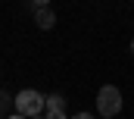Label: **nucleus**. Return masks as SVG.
I'll return each instance as SVG.
<instances>
[{"label":"nucleus","mask_w":134,"mask_h":119,"mask_svg":"<svg viewBox=\"0 0 134 119\" xmlns=\"http://www.w3.org/2000/svg\"><path fill=\"white\" fill-rule=\"evenodd\" d=\"M13 107H16V113H22V116H41L44 110H47V94H41V91L34 88H22L16 97H13Z\"/></svg>","instance_id":"obj_1"},{"label":"nucleus","mask_w":134,"mask_h":119,"mask_svg":"<svg viewBox=\"0 0 134 119\" xmlns=\"http://www.w3.org/2000/svg\"><path fill=\"white\" fill-rule=\"evenodd\" d=\"M97 113H100V119H112L122 113V91L115 85H103L97 91Z\"/></svg>","instance_id":"obj_2"},{"label":"nucleus","mask_w":134,"mask_h":119,"mask_svg":"<svg viewBox=\"0 0 134 119\" xmlns=\"http://www.w3.org/2000/svg\"><path fill=\"white\" fill-rule=\"evenodd\" d=\"M34 25L41 31H50L56 25V13L50 9V6H41V9H34Z\"/></svg>","instance_id":"obj_3"},{"label":"nucleus","mask_w":134,"mask_h":119,"mask_svg":"<svg viewBox=\"0 0 134 119\" xmlns=\"http://www.w3.org/2000/svg\"><path fill=\"white\" fill-rule=\"evenodd\" d=\"M50 110H66V97L63 94H47V110L44 113H50Z\"/></svg>","instance_id":"obj_4"},{"label":"nucleus","mask_w":134,"mask_h":119,"mask_svg":"<svg viewBox=\"0 0 134 119\" xmlns=\"http://www.w3.org/2000/svg\"><path fill=\"white\" fill-rule=\"evenodd\" d=\"M9 107H13V97H9L6 91H0V119L6 116V110H9Z\"/></svg>","instance_id":"obj_5"},{"label":"nucleus","mask_w":134,"mask_h":119,"mask_svg":"<svg viewBox=\"0 0 134 119\" xmlns=\"http://www.w3.org/2000/svg\"><path fill=\"white\" fill-rule=\"evenodd\" d=\"M47 119H69L66 116V110H50V113H44Z\"/></svg>","instance_id":"obj_6"},{"label":"nucleus","mask_w":134,"mask_h":119,"mask_svg":"<svg viewBox=\"0 0 134 119\" xmlns=\"http://www.w3.org/2000/svg\"><path fill=\"white\" fill-rule=\"evenodd\" d=\"M69 119H94V113H75V116H69Z\"/></svg>","instance_id":"obj_7"},{"label":"nucleus","mask_w":134,"mask_h":119,"mask_svg":"<svg viewBox=\"0 0 134 119\" xmlns=\"http://www.w3.org/2000/svg\"><path fill=\"white\" fill-rule=\"evenodd\" d=\"M34 3V9H41V6H50V0H31Z\"/></svg>","instance_id":"obj_8"},{"label":"nucleus","mask_w":134,"mask_h":119,"mask_svg":"<svg viewBox=\"0 0 134 119\" xmlns=\"http://www.w3.org/2000/svg\"><path fill=\"white\" fill-rule=\"evenodd\" d=\"M6 119H28V116H22V113H13V116H6Z\"/></svg>","instance_id":"obj_9"},{"label":"nucleus","mask_w":134,"mask_h":119,"mask_svg":"<svg viewBox=\"0 0 134 119\" xmlns=\"http://www.w3.org/2000/svg\"><path fill=\"white\" fill-rule=\"evenodd\" d=\"M31 119H47V116H31Z\"/></svg>","instance_id":"obj_10"},{"label":"nucleus","mask_w":134,"mask_h":119,"mask_svg":"<svg viewBox=\"0 0 134 119\" xmlns=\"http://www.w3.org/2000/svg\"><path fill=\"white\" fill-rule=\"evenodd\" d=\"M131 53H134V41H131Z\"/></svg>","instance_id":"obj_11"}]
</instances>
